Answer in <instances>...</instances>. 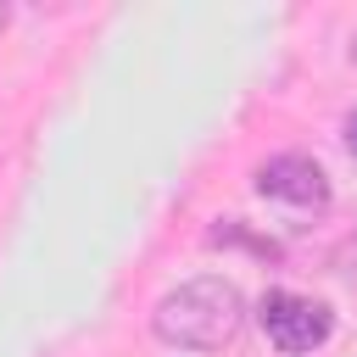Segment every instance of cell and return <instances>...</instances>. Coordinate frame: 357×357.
Returning a JSON list of instances; mask_svg holds the SVG:
<instances>
[{
	"label": "cell",
	"instance_id": "obj_5",
	"mask_svg": "<svg viewBox=\"0 0 357 357\" xmlns=\"http://www.w3.org/2000/svg\"><path fill=\"white\" fill-rule=\"evenodd\" d=\"M6 22H11V6H6V0H0V33H6Z\"/></svg>",
	"mask_w": 357,
	"mask_h": 357
},
{
	"label": "cell",
	"instance_id": "obj_3",
	"mask_svg": "<svg viewBox=\"0 0 357 357\" xmlns=\"http://www.w3.org/2000/svg\"><path fill=\"white\" fill-rule=\"evenodd\" d=\"M251 184H257L262 201H284V206H296V212H324V206H329V173H324L312 156H301V151L268 156V162L251 173Z\"/></svg>",
	"mask_w": 357,
	"mask_h": 357
},
{
	"label": "cell",
	"instance_id": "obj_2",
	"mask_svg": "<svg viewBox=\"0 0 357 357\" xmlns=\"http://www.w3.org/2000/svg\"><path fill=\"white\" fill-rule=\"evenodd\" d=\"M257 324L268 335L273 351L284 357H301V351H318L329 335H335V312L312 296H296V290H268L257 301Z\"/></svg>",
	"mask_w": 357,
	"mask_h": 357
},
{
	"label": "cell",
	"instance_id": "obj_1",
	"mask_svg": "<svg viewBox=\"0 0 357 357\" xmlns=\"http://www.w3.org/2000/svg\"><path fill=\"white\" fill-rule=\"evenodd\" d=\"M245 329V296L223 273H195L151 307V335L173 351H223Z\"/></svg>",
	"mask_w": 357,
	"mask_h": 357
},
{
	"label": "cell",
	"instance_id": "obj_4",
	"mask_svg": "<svg viewBox=\"0 0 357 357\" xmlns=\"http://www.w3.org/2000/svg\"><path fill=\"white\" fill-rule=\"evenodd\" d=\"M340 134H346V151H351V162H357V112L346 117V128H340Z\"/></svg>",
	"mask_w": 357,
	"mask_h": 357
},
{
	"label": "cell",
	"instance_id": "obj_6",
	"mask_svg": "<svg viewBox=\"0 0 357 357\" xmlns=\"http://www.w3.org/2000/svg\"><path fill=\"white\" fill-rule=\"evenodd\" d=\"M346 56H351V67H357V33H351V50H346Z\"/></svg>",
	"mask_w": 357,
	"mask_h": 357
}]
</instances>
